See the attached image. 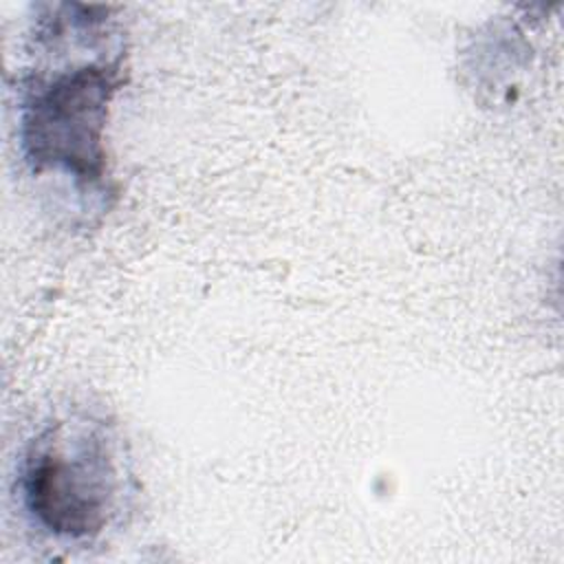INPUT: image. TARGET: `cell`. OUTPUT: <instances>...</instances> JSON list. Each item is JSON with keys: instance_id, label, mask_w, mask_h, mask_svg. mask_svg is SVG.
Listing matches in <instances>:
<instances>
[{"instance_id": "6da1fadb", "label": "cell", "mask_w": 564, "mask_h": 564, "mask_svg": "<svg viewBox=\"0 0 564 564\" xmlns=\"http://www.w3.org/2000/svg\"><path fill=\"white\" fill-rule=\"evenodd\" d=\"M121 55L33 77L20 104V139L35 172L59 170L79 187L106 178L104 130L123 84Z\"/></svg>"}, {"instance_id": "7a4b0ae2", "label": "cell", "mask_w": 564, "mask_h": 564, "mask_svg": "<svg viewBox=\"0 0 564 564\" xmlns=\"http://www.w3.org/2000/svg\"><path fill=\"white\" fill-rule=\"evenodd\" d=\"M29 513L53 535L82 540L99 533L117 496L112 443L99 423H57L29 447L22 476Z\"/></svg>"}]
</instances>
